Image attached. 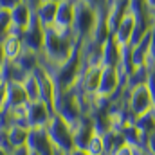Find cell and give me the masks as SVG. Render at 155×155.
<instances>
[{
	"instance_id": "6da1fadb",
	"label": "cell",
	"mask_w": 155,
	"mask_h": 155,
	"mask_svg": "<svg viewBox=\"0 0 155 155\" xmlns=\"http://www.w3.org/2000/svg\"><path fill=\"white\" fill-rule=\"evenodd\" d=\"M78 41L72 35V31H61L56 27H49L45 29V43H43V51L40 54L41 58V67L45 71H51L61 63H65L72 52L76 51Z\"/></svg>"
},
{
	"instance_id": "7a4b0ae2",
	"label": "cell",
	"mask_w": 155,
	"mask_h": 155,
	"mask_svg": "<svg viewBox=\"0 0 155 155\" xmlns=\"http://www.w3.org/2000/svg\"><path fill=\"white\" fill-rule=\"evenodd\" d=\"M83 71H85V63H83V58H81V52H79V43H78L76 51L72 52V56L65 63H61V65L47 71V72H49V76L54 83L56 94H65L78 85Z\"/></svg>"
},
{
	"instance_id": "3957f363",
	"label": "cell",
	"mask_w": 155,
	"mask_h": 155,
	"mask_svg": "<svg viewBox=\"0 0 155 155\" xmlns=\"http://www.w3.org/2000/svg\"><path fill=\"white\" fill-rule=\"evenodd\" d=\"M96 20H97V9L76 0V11H74V22H72V35L74 38L81 43L85 40H88L94 33L96 27Z\"/></svg>"
},
{
	"instance_id": "277c9868",
	"label": "cell",
	"mask_w": 155,
	"mask_h": 155,
	"mask_svg": "<svg viewBox=\"0 0 155 155\" xmlns=\"http://www.w3.org/2000/svg\"><path fill=\"white\" fill-rule=\"evenodd\" d=\"M45 130H47L49 139H51V143H52V146H54L56 150H61V152H65V153L69 155L74 148H76V146H74L72 128L58 116V114H54V116L49 119Z\"/></svg>"
},
{
	"instance_id": "5b68a950",
	"label": "cell",
	"mask_w": 155,
	"mask_h": 155,
	"mask_svg": "<svg viewBox=\"0 0 155 155\" xmlns=\"http://www.w3.org/2000/svg\"><path fill=\"white\" fill-rule=\"evenodd\" d=\"M126 108L134 119L153 110V101H152V96H150L146 83L126 87Z\"/></svg>"
},
{
	"instance_id": "8992f818",
	"label": "cell",
	"mask_w": 155,
	"mask_h": 155,
	"mask_svg": "<svg viewBox=\"0 0 155 155\" xmlns=\"http://www.w3.org/2000/svg\"><path fill=\"white\" fill-rule=\"evenodd\" d=\"M123 87H126V83L123 81V78L119 76L117 69L101 67L99 87H97V92H96L97 99H110V97H114Z\"/></svg>"
},
{
	"instance_id": "52a82bcc",
	"label": "cell",
	"mask_w": 155,
	"mask_h": 155,
	"mask_svg": "<svg viewBox=\"0 0 155 155\" xmlns=\"http://www.w3.org/2000/svg\"><path fill=\"white\" fill-rule=\"evenodd\" d=\"M22 43H24V49L33 51V52H36V54H41L43 43H45V27L38 22L36 16H33L31 24H29L27 29L24 31V35H22Z\"/></svg>"
},
{
	"instance_id": "ba28073f",
	"label": "cell",
	"mask_w": 155,
	"mask_h": 155,
	"mask_svg": "<svg viewBox=\"0 0 155 155\" xmlns=\"http://www.w3.org/2000/svg\"><path fill=\"white\" fill-rule=\"evenodd\" d=\"M54 112L43 101H31L25 107V123L29 128H45Z\"/></svg>"
},
{
	"instance_id": "9c48e42d",
	"label": "cell",
	"mask_w": 155,
	"mask_h": 155,
	"mask_svg": "<svg viewBox=\"0 0 155 155\" xmlns=\"http://www.w3.org/2000/svg\"><path fill=\"white\" fill-rule=\"evenodd\" d=\"M99 78H101V67H85V71H83V74H81L76 85L79 96L87 97V99H96Z\"/></svg>"
},
{
	"instance_id": "30bf717a",
	"label": "cell",
	"mask_w": 155,
	"mask_h": 155,
	"mask_svg": "<svg viewBox=\"0 0 155 155\" xmlns=\"http://www.w3.org/2000/svg\"><path fill=\"white\" fill-rule=\"evenodd\" d=\"M27 148H29V152H36L38 155H52V152H54V146H52L45 128H29Z\"/></svg>"
},
{
	"instance_id": "8fae6325",
	"label": "cell",
	"mask_w": 155,
	"mask_h": 155,
	"mask_svg": "<svg viewBox=\"0 0 155 155\" xmlns=\"http://www.w3.org/2000/svg\"><path fill=\"white\" fill-rule=\"evenodd\" d=\"M96 130H94V123L90 116H83L78 124L72 128V135H74V146L78 150H85V146L88 144V141L94 137Z\"/></svg>"
},
{
	"instance_id": "7c38bea8",
	"label": "cell",
	"mask_w": 155,
	"mask_h": 155,
	"mask_svg": "<svg viewBox=\"0 0 155 155\" xmlns=\"http://www.w3.org/2000/svg\"><path fill=\"white\" fill-rule=\"evenodd\" d=\"M134 31H135V16L132 13H126L121 22L117 24V27L112 33V38L116 40L121 47H126L132 43V38H134Z\"/></svg>"
},
{
	"instance_id": "4fadbf2b",
	"label": "cell",
	"mask_w": 155,
	"mask_h": 155,
	"mask_svg": "<svg viewBox=\"0 0 155 155\" xmlns=\"http://www.w3.org/2000/svg\"><path fill=\"white\" fill-rule=\"evenodd\" d=\"M74 11H76V0H63L58 4V11H56V20L54 25L56 29L61 31H71L72 29V22H74Z\"/></svg>"
},
{
	"instance_id": "5bb4252c",
	"label": "cell",
	"mask_w": 155,
	"mask_h": 155,
	"mask_svg": "<svg viewBox=\"0 0 155 155\" xmlns=\"http://www.w3.org/2000/svg\"><path fill=\"white\" fill-rule=\"evenodd\" d=\"M9 13H11V24H13V27L22 29V31L27 29V25L31 24V20L35 16V9L29 4H25L24 0H20L15 7H11Z\"/></svg>"
},
{
	"instance_id": "9a60e30c",
	"label": "cell",
	"mask_w": 155,
	"mask_h": 155,
	"mask_svg": "<svg viewBox=\"0 0 155 155\" xmlns=\"http://www.w3.org/2000/svg\"><path fill=\"white\" fill-rule=\"evenodd\" d=\"M119 60H121V45L110 36L101 45V63L99 65L101 67H112V69H116L117 65H119Z\"/></svg>"
},
{
	"instance_id": "2e32d148",
	"label": "cell",
	"mask_w": 155,
	"mask_h": 155,
	"mask_svg": "<svg viewBox=\"0 0 155 155\" xmlns=\"http://www.w3.org/2000/svg\"><path fill=\"white\" fill-rule=\"evenodd\" d=\"M29 103L27 94L22 87V83H7V105H5V112L22 108Z\"/></svg>"
},
{
	"instance_id": "e0dca14e",
	"label": "cell",
	"mask_w": 155,
	"mask_h": 155,
	"mask_svg": "<svg viewBox=\"0 0 155 155\" xmlns=\"http://www.w3.org/2000/svg\"><path fill=\"white\" fill-rule=\"evenodd\" d=\"M56 11H58V4L56 2H40L35 9V16L38 18V22L45 27H52L54 20H56Z\"/></svg>"
},
{
	"instance_id": "ac0fdd59",
	"label": "cell",
	"mask_w": 155,
	"mask_h": 155,
	"mask_svg": "<svg viewBox=\"0 0 155 155\" xmlns=\"http://www.w3.org/2000/svg\"><path fill=\"white\" fill-rule=\"evenodd\" d=\"M25 76L27 74L15 61H9V60H5V63L0 69V79H2V83H22Z\"/></svg>"
},
{
	"instance_id": "d6986e66",
	"label": "cell",
	"mask_w": 155,
	"mask_h": 155,
	"mask_svg": "<svg viewBox=\"0 0 155 155\" xmlns=\"http://www.w3.org/2000/svg\"><path fill=\"white\" fill-rule=\"evenodd\" d=\"M2 49H4V56H5V60L15 61V60L20 56V52L24 51L22 38H20V36H15V35H7L5 38L2 40Z\"/></svg>"
},
{
	"instance_id": "ffe728a7",
	"label": "cell",
	"mask_w": 155,
	"mask_h": 155,
	"mask_svg": "<svg viewBox=\"0 0 155 155\" xmlns=\"http://www.w3.org/2000/svg\"><path fill=\"white\" fill-rule=\"evenodd\" d=\"M15 63H16V65H18L25 74H31L35 69H38V67H40L41 58H40V54H36V52L24 49V51L20 52V56L15 60Z\"/></svg>"
},
{
	"instance_id": "44dd1931",
	"label": "cell",
	"mask_w": 155,
	"mask_h": 155,
	"mask_svg": "<svg viewBox=\"0 0 155 155\" xmlns=\"http://www.w3.org/2000/svg\"><path fill=\"white\" fill-rule=\"evenodd\" d=\"M7 137H9V143L13 148H20V146H27V137H29V128L25 126H9L7 130Z\"/></svg>"
},
{
	"instance_id": "7402d4cb",
	"label": "cell",
	"mask_w": 155,
	"mask_h": 155,
	"mask_svg": "<svg viewBox=\"0 0 155 155\" xmlns=\"http://www.w3.org/2000/svg\"><path fill=\"white\" fill-rule=\"evenodd\" d=\"M134 126L141 132V135L146 139L148 135L155 134V116H153V110H150L148 114H143V116L135 117L134 119Z\"/></svg>"
},
{
	"instance_id": "603a6c76",
	"label": "cell",
	"mask_w": 155,
	"mask_h": 155,
	"mask_svg": "<svg viewBox=\"0 0 155 155\" xmlns=\"http://www.w3.org/2000/svg\"><path fill=\"white\" fill-rule=\"evenodd\" d=\"M103 139H105V155H114L123 144H126V143H124V137H123V134H121L119 130H110V132H107V134L103 135Z\"/></svg>"
},
{
	"instance_id": "cb8c5ba5",
	"label": "cell",
	"mask_w": 155,
	"mask_h": 155,
	"mask_svg": "<svg viewBox=\"0 0 155 155\" xmlns=\"http://www.w3.org/2000/svg\"><path fill=\"white\" fill-rule=\"evenodd\" d=\"M22 87L27 94V99L29 103L31 101H40V85H38V79L35 78V74H27L22 81Z\"/></svg>"
},
{
	"instance_id": "d4e9b609",
	"label": "cell",
	"mask_w": 155,
	"mask_h": 155,
	"mask_svg": "<svg viewBox=\"0 0 155 155\" xmlns=\"http://www.w3.org/2000/svg\"><path fill=\"white\" fill-rule=\"evenodd\" d=\"M85 152L88 155H105V139L99 134H94V137L85 146Z\"/></svg>"
},
{
	"instance_id": "484cf974",
	"label": "cell",
	"mask_w": 155,
	"mask_h": 155,
	"mask_svg": "<svg viewBox=\"0 0 155 155\" xmlns=\"http://www.w3.org/2000/svg\"><path fill=\"white\" fill-rule=\"evenodd\" d=\"M11 13L9 9H0V41L5 38L11 31Z\"/></svg>"
},
{
	"instance_id": "4316f807",
	"label": "cell",
	"mask_w": 155,
	"mask_h": 155,
	"mask_svg": "<svg viewBox=\"0 0 155 155\" xmlns=\"http://www.w3.org/2000/svg\"><path fill=\"white\" fill-rule=\"evenodd\" d=\"M146 87L150 90V96H152V101H153V108H155V67H150L148 72H146Z\"/></svg>"
},
{
	"instance_id": "83f0119b",
	"label": "cell",
	"mask_w": 155,
	"mask_h": 155,
	"mask_svg": "<svg viewBox=\"0 0 155 155\" xmlns=\"http://www.w3.org/2000/svg\"><path fill=\"white\" fill-rule=\"evenodd\" d=\"M146 67H155V22L153 27H152V38H150V54H148V61H146Z\"/></svg>"
},
{
	"instance_id": "f1b7e54d",
	"label": "cell",
	"mask_w": 155,
	"mask_h": 155,
	"mask_svg": "<svg viewBox=\"0 0 155 155\" xmlns=\"http://www.w3.org/2000/svg\"><path fill=\"white\" fill-rule=\"evenodd\" d=\"M5 105H7V83H2L0 85V112L5 110Z\"/></svg>"
},
{
	"instance_id": "f546056e",
	"label": "cell",
	"mask_w": 155,
	"mask_h": 155,
	"mask_svg": "<svg viewBox=\"0 0 155 155\" xmlns=\"http://www.w3.org/2000/svg\"><path fill=\"white\" fill-rule=\"evenodd\" d=\"M144 150L148 155H155V134L146 137V143H144Z\"/></svg>"
},
{
	"instance_id": "4dcf8cb0",
	"label": "cell",
	"mask_w": 155,
	"mask_h": 155,
	"mask_svg": "<svg viewBox=\"0 0 155 155\" xmlns=\"http://www.w3.org/2000/svg\"><path fill=\"white\" fill-rule=\"evenodd\" d=\"M114 155H135V150H134L132 146H128V144H123Z\"/></svg>"
},
{
	"instance_id": "1f68e13d",
	"label": "cell",
	"mask_w": 155,
	"mask_h": 155,
	"mask_svg": "<svg viewBox=\"0 0 155 155\" xmlns=\"http://www.w3.org/2000/svg\"><path fill=\"white\" fill-rule=\"evenodd\" d=\"M20 0H0V9H11L18 4Z\"/></svg>"
},
{
	"instance_id": "d6a6232c",
	"label": "cell",
	"mask_w": 155,
	"mask_h": 155,
	"mask_svg": "<svg viewBox=\"0 0 155 155\" xmlns=\"http://www.w3.org/2000/svg\"><path fill=\"white\" fill-rule=\"evenodd\" d=\"M9 155H29V148L27 146H20V148H15Z\"/></svg>"
},
{
	"instance_id": "836d02e7",
	"label": "cell",
	"mask_w": 155,
	"mask_h": 155,
	"mask_svg": "<svg viewBox=\"0 0 155 155\" xmlns=\"http://www.w3.org/2000/svg\"><path fill=\"white\" fill-rule=\"evenodd\" d=\"M143 2H144L146 11H148V13H152V15H155V0H143Z\"/></svg>"
},
{
	"instance_id": "e575fe53",
	"label": "cell",
	"mask_w": 155,
	"mask_h": 155,
	"mask_svg": "<svg viewBox=\"0 0 155 155\" xmlns=\"http://www.w3.org/2000/svg\"><path fill=\"white\" fill-rule=\"evenodd\" d=\"M81 2H85V4H88V5H92V7H99V5H103V4H107V0H81Z\"/></svg>"
},
{
	"instance_id": "d590c367",
	"label": "cell",
	"mask_w": 155,
	"mask_h": 155,
	"mask_svg": "<svg viewBox=\"0 0 155 155\" xmlns=\"http://www.w3.org/2000/svg\"><path fill=\"white\" fill-rule=\"evenodd\" d=\"M4 63H5V56H4V49H2V41H0V69Z\"/></svg>"
},
{
	"instance_id": "8d00e7d4",
	"label": "cell",
	"mask_w": 155,
	"mask_h": 155,
	"mask_svg": "<svg viewBox=\"0 0 155 155\" xmlns=\"http://www.w3.org/2000/svg\"><path fill=\"white\" fill-rule=\"evenodd\" d=\"M24 2H25V4H29V5H31L33 9H36V5H38L41 0H24Z\"/></svg>"
},
{
	"instance_id": "74e56055",
	"label": "cell",
	"mask_w": 155,
	"mask_h": 155,
	"mask_svg": "<svg viewBox=\"0 0 155 155\" xmlns=\"http://www.w3.org/2000/svg\"><path fill=\"white\" fill-rule=\"evenodd\" d=\"M69 155H88V153H87L85 150H78V148H74V150H72Z\"/></svg>"
},
{
	"instance_id": "f35d334b",
	"label": "cell",
	"mask_w": 155,
	"mask_h": 155,
	"mask_svg": "<svg viewBox=\"0 0 155 155\" xmlns=\"http://www.w3.org/2000/svg\"><path fill=\"white\" fill-rule=\"evenodd\" d=\"M52 155H67V153H65V152H61V150H56V148H54Z\"/></svg>"
},
{
	"instance_id": "ab89813d",
	"label": "cell",
	"mask_w": 155,
	"mask_h": 155,
	"mask_svg": "<svg viewBox=\"0 0 155 155\" xmlns=\"http://www.w3.org/2000/svg\"><path fill=\"white\" fill-rule=\"evenodd\" d=\"M41 2H56V4H60V2H63V0H41Z\"/></svg>"
},
{
	"instance_id": "60d3db41",
	"label": "cell",
	"mask_w": 155,
	"mask_h": 155,
	"mask_svg": "<svg viewBox=\"0 0 155 155\" xmlns=\"http://www.w3.org/2000/svg\"><path fill=\"white\" fill-rule=\"evenodd\" d=\"M0 155H7V153H5V152H4V150H2V148H0Z\"/></svg>"
},
{
	"instance_id": "b9f144b4",
	"label": "cell",
	"mask_w": 155,
	"mask_h": 155,
	"mask_svg": "<svg viewBox=\"0 0 155 155\" xmlns=\"http://www.w3.org/2000/svg\"><path fill=\"white\" fill-rule=\"evenodd\" d=\"M29 155H38L36 152H29Z\"/></svg>"
},
{
	"instance_id": "7bdbcfd3",
	"label": "cell",
	"mask_w": 155,
	"mask_h": 155,
	"mask_svg": "<svg viewBox=\"0 0 155 155\" xmlns=\"http://www.w3.org/2000/svg\"><path fill=\"white\" fill-rule=\"evenodd\" d=\"M0 85H2V79H0Z\"/></svg>"
}]
</instances>
